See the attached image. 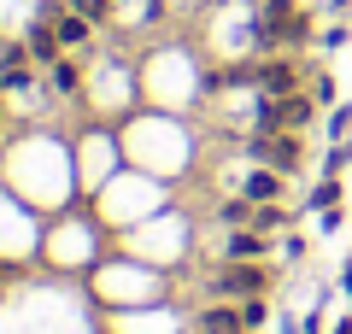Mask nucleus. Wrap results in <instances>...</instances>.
<instances>
[{"label": "nucleus", "instance_id": "aec40b11", "mask_svg": "<svg viewBox=\"0 0 352 334\" xmlns=\"http://www.w3.org/2000/svg\"><path fill=\"white\" fill-rule=\"evenodd\" d=\"M346 36H352V30H346V24H340V18H335V24H329V30H323V36H317V41H323V47H329V53H335V47H346Z\"/></svg>", "mask_w": 352, "mask_h": 334}, {"label": "nucleus", "instance_id": "412c9836", "mask_svg": "<svg viewBox=\"0 0 352 334\" xmlns=\"http://www.w3.org/2000/svg\"><path fill=\"white\" fill-rule=\"evenodd\" d=\"M323 6H329L335 18H346V12H352V0H323Z\"/></svg>", "mask_w": 352, "mask_h": 334}, {"label": "nucleus", "instance_id": "f8f14e48", "mask_svg": "<svg viewBox=\"0 0 352 334\" xmlns=\"http://www.w3.org/2000/svg\"><path fill=\"white\" fill-rule=\"evenodd\" d=\"M217 223H223V229H247V223H252V199L247 194L223 199V205H217Z\"/></svg>", "mask_w": 352, "mask_h": 334}, {"label": "nucleus", "instance_id": "20e7f679", "mask_svg": "<svg viewBox=\"0 0 352 334\" xmlns=\"http://www.w3.org/2000/svg\"><path fill=\"white\" fill-rule=\"evenodd\" d=\"M194 334H252V329L241 322V305H235V299H212V305L194 311Z\"/></svg>", "mask_w": 352, "mask_h": 334}, {"label": "nucleus", "instance_id": "423d86ee", "mask_svg": "<svg viewBox=\"0 0 352 334\" xmlns=\"http://www.w3.org/2000/svg\"><path fill=\"white\" fill-rule=\"evenodd\" d=\"M317 100H311V88H300V94H282L276 100V129H294V135H305V129L317 124Z\"/></svg>", "mask_w": 352, "mask_h": 334}, {"label": "nucleus", "instance_id": "dca6fc26", "mask_svg": "<svg viewBox=\"0 0 352 334\" xmlns=\"http://www.w3.org/2000/svg\"><path fill=\"white\" fill-rule=\"evenodd\" d=\"M30 65H36V59H30L24 41H6V47H0V76H6V71H30Z\"/></svg>", "mask_w": 352, "mask_h": 334}, {"label": "nucleus", "instance_id": "f3484780", "mask_svg": "<svg viewBox=\"0 0 352 334\" xmlns=\"http://www.w3.org/2000/svg\"><path fill=\"white\" fill-rule=\"evenodd\" d=\"M305 88H311L317 106H335V76H329V71H311V76H305Z\"/></svg>", "mask_w": 352, "mask_h": 334}, {"label": "nucleus", "instance_id": "f257e3e1", "mask_svg": "<svg viewBox=\"0 0 352 334\" xmlns=\"http://www.w3.org/2000/svg\"><path fill=\"white\" fill-rule=\"evenodd\" d=\"M270 282H276V270H270V258L247 264V258H223L212 270V282H206V293L212 299H252V293H270Z\"/></svg>", "mask_w": 352, "mask_h": 334}, {"label": "nucleus", "instance_id": "2eb2a0df", "mask_svg": "<svg viewBox=\"0 0 352 334\" xmlns=\"http://www.w3.org/2000/svg\"><path fill=\"white\" fill-rule=\"evenodd\" d=\"M241 322H247V329H264V322H270V293L241 299Z\"/></svg>", "mask_w": 352, "mask_h": 334}, {"label": "nucleus", "instance_id": "1a4fd4ad", "mask_svg": "<svg viewBox=\"0 0 352 334\" xmlns=\"http://www.w3.org/2000/svg\"><path fill=\"white\" fill-rule=\"evenodd\" d=\"M24 47H30V59H36V65H59V59H65V47H59V36H53L47 18H30Z\"/></svg>", "mask_w": 352, "mask_h": 334}, {"label": "nucleus", "instance_id": "4be33fe9", "mask_svg": "<svg viewBox=\"0 0 352 334\" xmlns=\"http://www.w3.org/2000/svg\"><path fill=\"white\" fill-rule=\"evenodd\" d=\"M340 287H346V293H352V258L340 264Z\"/></svg>", "mask_w": 352, "mask_h": 334}, {"label": "nucleus", "instance_id": "b1692460", "mask_svg": "<svg viewBox=\"0 0 352 334\" xmlns=\"http://www.w3.org/2000/svg\"><path fill=\"white\" fill-rule=\"evenodd\" d=\"M247 6H258V0H247Z\"/></svg>", "mask_w": 352, "mask_h": 334}, {"label": "nucleus", "instance_id": "7ed1b4c3", "mask_svg": "<svg viewBox=\"0 0 352 334\" xmlns=\"http://www.w3.org/2000/svg\"><path fill=\"white\" fill-rule=\"evenodd\" d=\"M247 82L252 94H300L305 88V71H300V53H258V59L247 65Z\"/></svg>", "mask_w": 352, "mask_h": 334}, {"label": "nucleus", "instance_id": "0eeeda50", "mask_svg": "<svg viewBox=\"0 0 352 334\" xmlns=\"http://www.w3.org/2000/svg\"><path fill=\"white\" fill-rule=\"evenodd\" d=\"M241 194L252 199V205H270V199H288V176L270 170V164H252L247 176H241Z\"/></svg>", "mask_w": 352, "mask_h": 334}, {"label": "nucleus", "instance_id": "f03ea898", "mask_svg": "<svg viewBox=\"0 0 352 334\" xmlns=\"http://www.w3.org/2000/svg\"><path fill=\"white\" fill-rule=\"evenodd\" d=\"M241 147H247L252 164H270V170H282V176H294L305 164V141L294 135V129H252Z\"/></svg>", "mask_w": 352, "mask_h": 334}, {"label": "nucleus", "instance_id": "4468645a", "mask_svg": "<svg viewBox=\"0 0 352 334\" xmlns=\"http://www.w3.org/2000/svg\"><path fill=\"white\" fill-rule=\"evenodd\" d=\"M340 194H346V182H340V176H323V182L311 188V211H329V205H340Z\"/></svg>", "mask_w": 352, "mask_h": 334}, {"label": "nucleus", "instance_id": "9d476101", "mask_svg": "<svg viewBox=\"0 0 352 334\" xmlns=\"http://www.w3.org/2000/svg\"><path fill=\"white\" fill-rule=\"evenodd\" d=\"M47 88H53L59 100L82 94V53H65L59 65H47Z\"/></svg>", "mask_w": 352, "mask_h": 334}, {"label": "nucleus", "instance_id": "a211bd4d", "mask_svg": "<svg viewBox=\"0 0 352 334\" xmlns=\"http://www.w3.org/2000/svg\"><path fill=\"white\" fill-rule=\"evenodd\" d=\"M323 135H329V141H346V135H352V106H335V111H329V129H323Z\"/></svg>", "mask_w": 352, "mask_h": 334}, {"label": "nucleus", "instance_id": "ddd939ff", "mask_svg": "<svg viewBox=\"0 0 352 334\" xmlns=\"http://www.w3.org/2000/svg\"><path fill=\"white\" fill-rule=\"evenodd\" d=\"M71 12H82L94 30H106V24L118 18V0H71Z\"/></svg>", "mask_w": 352, "mask_h": 334}, {"label": "nucleus", "instance_id": "39448f33", "mask_svg": "<svg viewBox=\"0 0 352 334\" xmlns=\"http://www.w3.org/2000/svg\"><path fill=\"white\" fill-rule=\"evenodd\" d=\"M47 24H53V36H59V47H65V53H88V47H94V24H88L82 12H71V0H65V6L47 18Z\"/></svg>", "mask_w": 352, "mask_h": 334}, {"label": "nucleus", "instance_id": "5701e85b", "mask_svg": "<svg viewBox=\"0 0 352 334\" xmlns=\"http://www.w3.org/2000/svg\"><path fill=\"white\" fill-rule=\"evenodd\" d=\"M329 334H352V317H346V322H335V329H329Z\"/></svg>", "mask_w": 352, "mask_h": 334}, {"label": "nucleus", "instance_id": "6ab92c4d", "mask_svg": "<svg viewBox=\"0 0 352 334\" xmlns=\"http://www.w3.org/2000/svg\"><path fill=\"white\" fill-rule=\"evenodd\" d=\"M346 159H352V147H346V141H335L329 159H323V176H340V170H346Z\"/></svg>", "mask_w": 352, "mask_h": 334}, {"label": "nucleus", "instance_id": "9b49d317", "mask_svg": "<svg viewBox=\"0 0 352 334\" xmlns=\"http://www.w3.org/2000/svg\"><path fill=\"white\" fill-rule=\"evenodd\" d=\"M294 223V211L282 205V199H270V205H252V229H264V235H282Z\"/></svg>", "mask_w": 352, "mask_h": 334}, {"label": "nucleus", "instance_id": "6e6552de", "mask_svg": "<svg viewBox=\"0 0 352 334\" xmlns=\"http://www.w3.org/2000/svg\"><path fill=\"white\" fill-rule=\"evenodd\" d=\"M270 247H276V235H264V229H229L223 235V258H247V264H258V258H270Z\"/></svg>", "mask_w": 352, "mask_h": 334}]
</instances>
